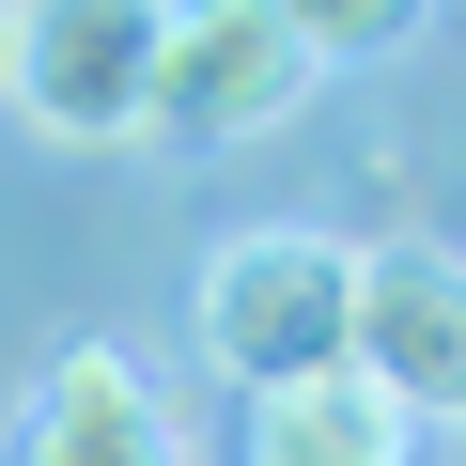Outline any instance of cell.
Wrapping results in <instances>:
<instances>
[{
  "label": "cell",
  "mask_w": 466,
  "mask_h": 466,
  "mask_svg": "<svg viewBox=\"0 0 466 466\" xmlns=\"http://www.w3.org/2000/svg\"><path fill=\"white\" fill-rule=\"evenodd\" d=\"M233 466H420V420L373 373H311V389H249Z\"/></svg>",
  "instance_id": "cell-6"
},
{
  "label": "cell",
  "mask_w": 466,
  "mask_h": 466,
  "mask_svg": "<svg viewBox=\"0 0 466 466\" xmlns=\"http://www.w3.org/2000/svg\"><path fill=\"white\" fill-rule=\"evenodd\" d=\"M0 47H16V0H0Z\"/></svg>",
  "instance_id": "cell-8"
},
{
  "label": "cell",
  "mask_w": 466,
  "mask_h": 466,
  "mask_svg": "<svg viewBox=\"0 0 466 466\" xmlns=\"http://www.w3.org/2000/svg\"><path fill=\"white\" fill-rule=\"evenodd\" d=\"M0 466H171V404H156V373L125 342H63Z\"/></svg>",
  "instance_id": "cell-5"
},
{
  "label": "cell",
  "mask_w": 466,
  "mask_h": 466,
  "mask_svg": "<svg viewBox=\"0 0 466 466\" xmlns=\"http://www.w3.org/2000/svg\"><path fill=\"white\" fill-rule=\"evenodd\" d=\"M265 16H280V32L311 47V78H327V63H373V47H404V32H420V0H265Z\"/></svg>",
  "instance_id": "cell-7"
},
{
  "label": "cell",
  "mask_w": 466,
  "mask_h": 466,
  "mask_svg": "<svg viewBox=\"0 0 466 466\" xmlns=\"http://www.w3.org/2000/svg\"><path fill=\"white\" fill-rule=\"evenodd\" d=\"M342 373H373L420 435L466 420V249H358V342Z\"/></svg>",
  "instance_id": "cell-4"
},
{
  "label": "cell",
  "mask_w": 466,
  "mask_h": 466,
  "mask_svg": "<svg viewBox=\"0 0 466 466\" xmlns=\"http://www.w3.org/2000/svg\"><path fill=\"white\" fill-rule=\"evenodd\" d=\"M342 342H358V249H342V233L265 218V233H218V249H202V358H218L233 404L342 373Z\"/></svg>",
  "instance_id": "cell-1"
},
{
  "label": "cell",
  "mask_w": 466,
  "mask_h": 466,
  "mask_svg": "<svg viewBox=\"0 0 466 466\" xmlns=\"http://www.w3.org/2000/svg\"><path fill=\"white\" fill-rule=\"evenodd\" d=\"M156 32H171V0H16L0 94L63 156H125V140H156Z\"/></svg>",
  "instance_id": "cell-2"
},
{
  "label": "cell",
  "mask_w": 466,
  "mask_h": 466,
  "mask_svg": "<svg viewBox=\"0 0 466 466\" xmlns=\"http://www.w3.org/2000/svg\"><path fill=\"white\" fill-rule=\"evenodd\" d=\"M311 109V47L265 0H171L156 32V140H265Z\"/></svg>",
  "instance_id": "cell-3"
}]
</instances>
